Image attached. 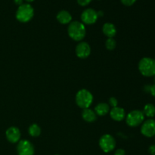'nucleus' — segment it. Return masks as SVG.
<instances>
[{
  "instance_id": "4468645a",
  "label": "nucleus",
  "mask_w": 155,
  "mask_h": 155,
  "mask_svg": "<svg viewBox=\"0 0 155 155\" xmlns=\"http://www.w3.org/2000/svg\"><path fill=\"white\" fill-rule=\"evenodd\" d=\"M57 20L61 24H70L72 20V16L68 11L62 10L59 12L57 15Z\"/></svg>"
},
{
  "instance_id": "6ab92c4d",
  "label": "nucleus",
  "mask_w": 155,
  "mask_h": 155,
  "mask_svg": "<svg viewBox=\"0 0 155 155\" xmlns=\"http://www.w3.org/2000/svg\"><path fill=\"white\" fill-rule=\"evenodd\" d=\"M117 42L114 38H108L105 42V47L107 50H114L116 48Z\"/></svg>"
},
{
  "instance_id": "f8f14e48",
  "label": "nucleus",
  "mask_w": 155,
  "mask_h": 155,
  "mask_svg": "<svg viewBox=\"0 0 155 155\" xmlns=\"http://www.w3.org/2000/svg\"><path fill=\"white\" fill-rule=\"evenodd\" d=\"M110 116L114 120L122 121L126 117V112L122 107H112L111 110H110Z\"/></svg>"
},
{
  "instance_id": "dca6fc26",
  "label": "nucleus",
  "mask_w": 155,
  "mask_h": 155,
  "mask_svg": "<svg viewBox=\"0 0 155 155\" xmlns=\"http://www.w3.org/2000/svg\"><path fill=\"white\" fill-rule=\"evenodd\" d=\"M110 111V106L104 102H101L95 107V112L98 116H104Z\"/></svg>"
},
{
  "instance_id": "f257e3e1",
  "label": "nucleus",
  "mask_w": 155,
  "mask_h": 155,
  "mask_svg": "<svg viewBox=\"0 0 155 155\" xmlns=\"http://www.w3.org/2000/svg\"><path fill=\"white\" fill-rule=\"evenodd\" d=\"M68 33L72 39L75 41H81L86 36V27L84 24L80 21H72L68 26Z\"/></svg>"
},
{
  "instance_id": "7ed1b4c3",
  "label": "nucleus",
  "mask_w": 155,
  "mask_h": 155,
  "mask_svg": "<svg viewBox=\"0 0 155 155\" xmlns=\"http://www.w3.org/2000/svg\"><path fill=\"white\" fill-rule=\"evenodd\" d=\"M34 15V9L30 4H22L16 12V18L21 23L29 22Z\"/></svg>"
},
{
  "instance_id": "b1692460",
  "label": "nucleus",
  "mask_w": 155,
  "mask_h": 155,
  "mask_svg": "<svg viewBox=\"0 0 155 155\" xmlns=\"http://www.w3.org/2000/svg\"><path fill=\"white\" fill-rule=\"evenodd\" d=\"M148 152L150 154L155 155V145H150V147L148 148Z\"/></svg>"
},
{
  "instance_id": "9d476101",
  "label": "nucleus",
  "mask_w": 155,
  "mask_h": 155,
  "mask_svg": "<svg viewBox=\"0 0 155 155\" xmlns=\"http://www.w3.org/2000/svg\"><path fill=\"white\" fill-rule=\"evenodd\" d=\"M91 53L90 45L86 42H80L76 47V54L80 58H86Z\"/></svg>"
},
{
  "instance_id": "aec40b11",
  "label": "nucleus",
  "mask_w": 155,
  "mask_h": 155,
  "mask_svg": "<svg viewBox=\"0 0 155 155\" xmlns=\"http://www.w3.org/2000/svg\"><path fill=\"white\" fill-rule=\"evenodd\" d=\"M144 90L146 92H149L152 96L155 97V84L145 86V88H144Z\"/></svg>"
},
{
  "instance_id": "412c9836",
  "label": "nucleus",
  "mask_w": 155,
  "mask_h": 155,
  "mask_svg": "<svg viewBox=\"0 0 155 155\" xmlns=\"http://www.w3.org/2000/svg\"><path fill=\"white\" fill-rule=\"evenodd\" d=\"M109 106H111L112 107H117V104H118V101L116 98L114 97H111L109 99Z\"/></svg>"
},
{
  "instance_id": "bb28decb",
  "label": "nucleus",
  "mask_w": 155,
  "mask_h": 155,
  "mask_svg": "<svg viewBox=\"0 0 155 155\" xmlns=\"http://www.w3.org/2000/svg\"><path fill=\"white\" fill-rule=\"evenodd\" d=\"M26 1H27V2H33L34 0H26Z\"/></svg>"
},
{
  "instance_id": "2eb2a0df",
  "label": "nucleus",
  "mask_w": 155,
  "mask_h": 155,
  "mask_svg": "<svg viewBox=\"0 0 155 155\" xmlns=\"http://www.w3.org/2000/svg\"><path fill=\"white\" fill-rule=\"evenodd\" d=\"M82 117L86 122L92 123L96 120L97 115L94 110H91L90 108H86L83 109L82 112Z\"/></svg>"
},
{
  "instance_id": "a878e982",
  "label": "nucleus",
  "mask_w": 155,
  "mask_h": 155,
  "mask_svg": "<svg viewBox=\"0 0 155 155\" xmlns=\"http://www.w3.org/2000/svg\"><path fill=\"white\" fill-rule=\"evenodd\" d=\"M14 2H15V3L16 5H21L22 4H24L23 3V0H14Z\"/></svg>"
},
{
  "instance_id": "4be33fe9",
  "label": "nucleus",
  "mask_w": 155,
  "mask_h": 155,
  "mask_svg": "<svg viewBox=\"0 0 155 155\" xmlns=\"http://www.w3.org/2000/svg\"><path fill=\"white\" fill-rule=\"evenodd\" d=\"M121 2L126 6H131L136 2L137 0H120Z\"/></svg>"
},
{
  "instance_id": "a211bd4d",
  "label": "nucleus",
  "mask_w": 155,
  "mask_h": 155,
  "mask_svg": "<svg viewBox=\"0 0 155 155\" xmlns=\"http://www.w3.org/2000/svg\"><path fill=\"white\" fill-rule=\"evenodd\" d=\"M28 133L32 137H37L41 134V128L36 124H33L29 127Z\"/></svg>"
},
{
  "instance_id": "0eeeda50",
  "label": "nucleus",
  "mask_w": 155,
  "mask_h": 155,
  "mask_svg": "<svg viewBox=\"0 0 155 155\" xmlns=\"http://www.w3.org/2000/svg\"><path fill=\"white\" fill-rule=\"evenodd\" d=\"M18 155H33L35 150L33 144L28 140H21L17 145Z\"/></svg>"
},
{
  "instance_id": "20e7f679",
  "label": "nucleus",
  "mask_w": 155,
  "mask_h": 155,
  "mask_svg": "<svg viewBox=\"0 0 155 155\" xmlns=\"http://www.w3.org/2000/svg\"><path fill=\"white\" fill-rule=\"evenodd\" d=\"M92 101L93 96L87 89H80L76 95V103L80 108H89Z\"/></svg>"
},
{
  "instance_id": "393cba45",
  "label": "nucleus",
  "mask_w": 155,
  "mask_h": 155,
  "mask_svg": "<svg viewBox=\"0 0 155 155\" xmlns=\"http://www.w3.org/2000/svg\"><path fill=\"white\" fill-rule=\"evenodd\" d=\"M125 154H126V151H124V149H122V148H119V149L117 150L114 153V155H125Z\"/></svg>"
},
{
  "instance_id": "423d86ee",
  "label": "nucleus",
  "mask_w": 155,
  "mask_h": 155,
  "mask_svg": "<svg viewBox=\"0 0 155 155\" xmlns=\"http://www.w3.org/2000/svg\"><path fill=\"white\" fill-rule=\"evenodd\" d=\"M99 146L104 152L109 153L115 148L116 141L111 135H103L99 139Z\"/></svg>"
},
{
  "instance_id": "5701e85b",
  "label": "nucleus",
  "mask_w": 155,
  "mask_h": 155,
  "mask_svg": "<svg viewBox=\"0 0 155 155\" xmlns=\"http://www.w3.org/2000/svg\"><path fill=\"white\" fill-rule=\"evenodd\" d=\"M92 2V0H77V3L81 6H86Z\"/></svg>"
},
{
  "instance_id": "c85d7f7f",
  "label": "nucleus",
  "mask_w": 155,
  "mask_h": 155,
  "mask_svg": "<svg viewBox=\"0 0 155 155\" xmlns=\"http://www.w3.org/2000/svg\"><path fill=\"white\" fill-rule=\"evenodd\" d=\"M55 155H58V154H55Z\"/></svg>"
},
{
  "instance_id": "f03ea898",
  "label": "nucleus",
  "mask_w": 155,
  "mask_h": 155,
  "mask_svg": "<svg viewBox=\"0 0 155 155\" xmlns=\"http://www.w3.org/2000/svg\"><path fill=\"white\" fill-rule=\"evenodd\" d=\"M139 70L144 77H151L155 76V59L145 57L139 62Z\"/></svg>"
},
{
  "instance_id": "6e6552de",
  "label": "nucleus",
  "mask_w": 155,
  "mask_h": 155,
  "mask_svg": "<svg viewBox=\"0 0 155 155\" xmlns=\"http://www.w3.org/2000/svg\"><path fill=\"white\" fill-rule=\"evenodd\" d=\"M98 18V12L92 8H87L83 12L81 15V20L83 24H93Z\"/></svg>"
},
{
  "instance_id": "ddd939ff",
  "label": "nucleus",
  "mask_w": 155,
  "mask_h": 155,
  "mask_svg": "<svg viewBox=\"0 0 155 155\" xmlns=\"http://www.w3.org/2000/svg\"><path fill=\"white\" fill-rule=\"evenodd\" d=\"M102 31L107 38H113L116 35L117 29L111 23H105L102 27Z\"/></svg>"
},
{
  "instance_id": "9b49d317",
  "label": "nucleus",
  "mask_w": 155,
  "mask_h": 155,
  "mask_svg": "<svg viewBox=\"0 0 155 155\" xmlns=\"http://www.w3.org/2000/svg\"><path fill=\"white\" fill-rule=\"evenodd\" d=\"M6 139L11 143H17L21 139V131L15 127H11L5 132Z\"/></svg>"
},
{
  "instance_id": "39448f33",
  "label": "nucleus",
  "mask_w": 155,
  "mask_h": 155,
  "mask_svg": "<svg viewBox=\"0 0 155 155\" xmlns=\"http://www.w3.org/2000/svg\"><path fill=\"white\" fill-rule=\"evenodd\" d=\"M145 120V115L143 112L139 110H134L130 111L126 117L127 125L131 127H136L141 125Z\"/></svg>"
},
{
  "instance_id": "f3484780",
  "label": "nucleus",
  "mask_w": 155,
  "mask_h": 155,
  "mask_svg": "<svg viewBox=\"0 0 155 155\" xmlns=\"http://www.w3.org/2000/svg\"><path fill=\"white\" fill-rule=\"evenodd\" d=\"M144 115L148 117H154L155 116V106L153 104H147L144 107Z\"/></svg>"
},
{
  "instance_id": "1a4fd4ad",
  "label": "nucleus",
  "mask_w": 155,
  "mask_h": 155,
  "mask_svg": "<svg viewBox=\"0 0 155 155\" xmlns=\"http://www.w3.org/2000/svg\"><path fill=\"white\" fill-rule=\"evenodd\" d=\"M141 133L144 136L151 138L155 136V120L149 119L145 120L141 127Z\"/></svg>"
},
{
  "instance_id": "cd10ccee",
  "label": "nucleus",
  "mask_w": 155,
  "mask_h": 155,
  "mask_svg": "<svg viewBox=\"0 0 155 155\" xmlns=\"http://www.w3.org/2000/svg\"><path fill=\"white\" fill-rule=\"evenodd\" d=\"M154 82H155V76H154Z\"/></svg>"
}]
</instances>
